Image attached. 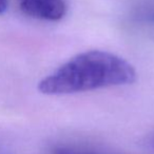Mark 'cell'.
I'll return each instance as SVG.
<instances>
[{
  "label": "cell",
  "instance_id": "5b68a950",
  "mask_svg": "<svg viewBox=\"0 0 154 154\" xmlns=\"http://www.w3.org/2000/svg\"><path fill=\"white\" fill-rule=\"evenodd\" d=\"M149 145H150V148L154 151V133L151 135V137L149 138Z\"/></svg>",
  "mask_w": 154,
  "mask_h": 154
},
{
  "label": "cell",
  "instance_id": "6da1fadb",
  "mask_svg": "<svg viewBox=\"0 0 154 154\" xmlns=\"http://www.w3.org/2000/svg\"><path fill=\"white\" fill-rule=\"evenodd\" d=\"M136 71L126 59L110 52L92 50L60 66L38 84L45 95H68L131 85Z\"/></svg>",
  "mask_w": 154,
  "mask_h": 154
},
{
  "label": "cell",
  "instance_id": "7a4b0ae2",
  "mask_svg": "<svg viewBox=\"0 0 154 154\" xmlns=\"http://www.w3.org/2000/svg\"><path fill=\"white\" fill-rule=\"evenodd\" d=\"M20 10L35 19L58 21L66 13L64 0H18Z\"/></svg>",
  "mask_w": 154,
  "mask_h": 154
},
{
  "label": "cell",
  "instance_id": "3957f363",
  "mask_svg": "<svg viewBox=\"0 0 154 154\" xmlns=\"http://www.w3.org/2000/svg\"><path fill=\"white\" fill-rule=\"evenodd\" d=\"M53 154H99L90 149L78 147H71V146H60L53 150Z\"/></svg>",
  "mask_w": 154,
  "mask_h": 154
},
{
  "label": "cell",
  "instance_id": "277c9868",
  "mask_svg": "<svg viewBox=\"0 0 154 154\" xmlns=\"http://www.w3.org/2000/svg\"><path fill=\"white\" fill-rule=\"evenodd\" d=\"M9 5V0H0V14L5 13Z\"/></svg>",
  "mask_w": 154,
  "mask_h": 154
}]
</instances>
